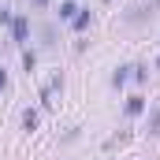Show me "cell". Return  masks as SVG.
Here are the masks:
<instances>
[{"instance_id":"cell-4","label":"cell","mask_w":160,"mask_h":160,"mask_svg":"<svg viewBox=\"0 0 160 160\" xmlns=\"http://www.w3.org/2000/svg\"><path fill=\"white\" fill-rule=\"evenodd\" d=\"M142 112H145V101L142 97H130L127 101V116H142Z\"/></svg>"},{"instance_id":"cell-10","label":"cell","mask_w":160,"mask_h":160,"mask_svg":"<svg viewBox=\"0 0 160 160\" xmlns=\"http://www.w3.org/2000/svg\"><path fill=\"white\" fill-rule=\"evenodd\" d=\"M34 4H48V0H34Z\"/></svg>"},{"instance_id":"cell-3","label":"cell","mask_w":160,"mask_h":160,"mask_svg":"<svg viewBox=\"0 0 160 160\" xmlns=\"http://www.w3.org/2000/svg\"><path fill=\"white\" fill-rule=\"evenodd\" d=\"M149 134H160V101L153 104V112H149Z\"/></svg>"},{"instance_id":"cell-7","label":"cell","mask_w":160,"mask_h":160,"mask_svg":"<svg viewBox=\"0 0 160 160\" xmlns=\"http://www.w3.org/2000/svg\"><path fill=\"white\" fill-rule=\"evenodd\" d=\"M22 63H26V71H34V63H38V56H34V52L26 48V52H22Z\"/></svg>"},{"instance_id":"cell-2","label":"cell","mask_w":160,"mask_h":160,"mask_svg":"<svg viewBox=\"0 0 160 160\" xmlns=\"http://www.w3.org/2000/svg\"><path fill=\"white\" fill-rule=\"evenodd\" d=\"M75 15H78V4H75V0H63V4H60V19H63V22H75Z\"/></svg>"},{"instance_id":"cell-11","label":"cell","mask_w":160,"mask_h":160,"mask_svg":"<svg viewBox=\"0 0 160 160\" xmlns=\"http://www.w3.org/2000/svg\"><path fill=\"white\" fill-rule=\"evenodd\" d=\"M157 63H160V60H157Z\"/></svg>"},{"instance_id":"cell-1","label":"cell","mask_w":160,"mask_h":160,"mask_svg":"<svg viewBox=\"0 0 160 160\" xmlns=\"http://www.w3.org/2000/svg\"><path fill=\"white\" fill-rule=\"evenodd\" d=\"M11 38L19 41V45H26V38H30V22L19 15V19H11Z\"/></svg>"},{"instance_id":"cell-6","label":"cell","mask_w":160,"mask_h":160,"mask_svg":"<svg viewBox=\"0 0 160 160\" xmlns=\"http://www.w3.org/2000/svg\"><path fill=\"white\" fill-rule=\"evenodd\" d=\"M89 19H93V15H89V11H78V15H75V22H71V26H75V30H86V26H89Z\"/></svg>"},{"instance_id":"cell-9","label":"cell","mask_w":160,"mask_h":160,"mask_svg":"<svg viewBox=\"0 0 160 160\" xmlns=\"http://www.w3.org/2000/svg\"><path fill=\"white\" fill-rule=\"evenodd\" d=\"M4 86H8V71L0 67V89H4Z\"/></svg>"},{"instance_id":"cell-8","label":"cell","mask_w":160,"mask_h":160,"mask_svg":"<svg viewBox=\"0 0 160 160\" xmlns=\"http://www.w3.org/2000/svg\"><path fill=\"white\" fill-rule=\"evenodd\" d=\"M127 71H130V67H119V71H116V78H112V82H116V86H123V82H127Z\"/></svg>"},{"instance_id":"cell-5","label":"cell","mask_w":160,"mask_h":160,"mask_svg":"<svg viewBox=\"0 0 160 160\" xmlns=\"http://www.w3.org/2000/svg\"><path fill=\"white\" fill-rule=\"evenodd\" d=\"M22 127H26V130H34V127H38V112H34V108H26V112H22Z\"/></svg>"}]
</instances>
